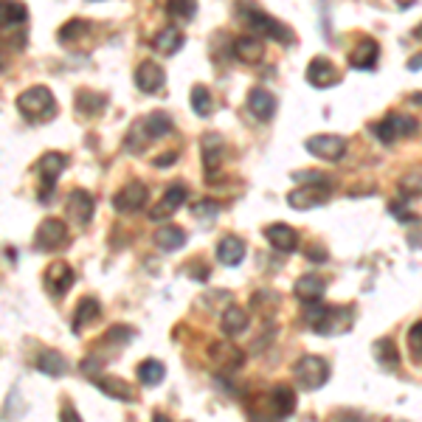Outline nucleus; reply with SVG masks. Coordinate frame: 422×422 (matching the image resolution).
Segmentation results:
<instances>
[{
  "label": "nucleus",
  "mask_w": 422,
  "mask_h": 422,
  "mask_svg": "<svg viewBox=\"0 0 422 422\" xmlns=\"http://www.w3.org/2000/svg\"><path fill=\"white\" fill-rule=\"evenodd\" d=\"M352 321H355V313L352 307H344V304L313 301L304 307V324L318 335H341L350 330Z\"/></svg>",
  "instance_id": "1"
},
{
  "label": "nucleus",
  "mask_w": 422,
  "mask_h": 422,
  "mask_svg": "<svg viewBox=\"0 0 422 422\" xmlns=\"http://www.w3.org/2000/svg\"><path fill=\"white\" fill-rule=\"evenodd\" d=\"M17 113L28 121V124H45L57 116V99L54 93L45 87V85H34V87H26L17 99Z\"/></svg>",
  "instance_id": "2"
},
{
  "label": "nucleus",
  "mask_w": 422,
  "mask_h": 422,
  "mask_svg": "<svg viewBox=\"0 0 422 422\" xmlns=\"http://www.w3.org/2000/svg\"><path fill=\"white\" fill-rule=\"evenodd\" d=\"M239 11H242V20H245L259 37H271V40L284 43V45H293V43H296V37H293V31H290L287 26H281L276 17H271L268 11L256 9L254 3H242Z\"/></svg>",
  "instance_id": "3"
},
{
  "label": "nucleus",
  "mask_w": 422,
  "mask_h": 422,
  "mask_svg": "<svg viewBox=\"0 0 422 422\" xmlns=\"http://www.w3.org/2000/svg\"><path fill=\"white\" fill-rule=\"evenodd\" d=\"M293 377L301 391H318L330 380V363L318 355H301L293 363Z\"/></svg>",
  "instance_id": "4"
},
{
  "label": "nucleus",
  "mask_w": 422,
  "mask_h": 422,
  "mask_svg": "<svg viewBox=\"0 0 422 422\" xmlns=\"http://www.w3.org/2000/svg\"><path fill=\"white\" fill-rule=\"evenodd\" d=\"M65 166H68V158L63 152H45V155H40V161H37L34 169H37V178H40V203L43 206L51 203V195H54L57 180L63 178Z\"/></svg>",
  "instance_id": "5"
},
{
  "label": "nucleus",
  "mask_w": 422,
  "mask_h": 422,
  "mask_svg": "<svg viewBox=\"0 0 422 422\" xmlns=\"http://www.w3.org/2000/svg\"><path fill=\"white\" fill-rule=\"evenodd\" d=\"M70 245V234L68 225L57 217H45L40 225H37V234H34V248L43 251V254H57V251H65Z\"/></svg>",
  "instance_id": "6"
},
{
  "label": "nucleus",
  "mask_w": 422,
  "mask_h": 422,
  "mask_svg": "<svg viewBox=\"0 0 422 422\" xmlns=\"http://www.w3.org/2000/svg\"><path fill=\"white\" fill-rule=\"evenodd\" d=\"M347 139L344 136H332V133H324V136H310L304 141V149L318 158V161H327V163H338L344 155H347Z\"/></svg>",
  "instance_id": "7"
},
{
  "label": "nucleus",
  "mask_w": 422,
  "mask_h": 422,
  "mask_svg": "<svg viewBox=\"0 0 422 422\" xmlns=\"http://www.w3.org/2000/svg\"><path fill=\"white\" fill-rule=\"evenodd\" d=\"M73 281H76V276H73V268L68 262H51L43 274V284H45L51 298H63L73 287Z\"/></svg>",
  "instance_id": "8"
},
{
  "label": "nucleus",
  "mask_w": 422,
  "mask_h": 422,
  "mask_svg": "<svg viewBox=\"0 0 422 422\" xmlns=\"http://www.w3.org/2000/svg\"><path fill=\"white\" fill-rule=\"evenodd\" d=\"M146 183H141V180H130V183H124L116 195H113V209L119 211V214H133V211H141L144 209V203H146Z\"/></svg>",
  "instance_id": "9"
},
{
  "label": "nucleus",
  "mask_w": 422,
  "mask_h": 422,
  "mask_svg": "<svg viewBox=\"0 0 422 422\" xmlns=\"http://www.w3.org/2000/svg\"><path fill=\"white\" fill-rule=\"evenodd\" d=\"M186 198H189V192H186V186L183 183H175V186H169L166 192H163V198L149 209V220L152 222H163V220H169L175 211L180 209L183 203H186Z\"/></svg>",
  "instance_id": "10"
},
{
  "label": "nucleus",
  "mask_w": 422,
  "mask_h": 422,
  "mask_svg": "<svg viewBox=\"0 0 422 422\" xmlns=\"http://www.w3.org/2000/svg\"><path fill=\"white\" fill-rule=\"evenodd\" d=\"M330 200V189L327 186H298L287 195V206L296 211H310L318 209Z\"/></svg>",
  "instance_id": "11"
},
{
  "label": "nucleus",
  "mask_w": 422,
  "mask_h": 422,
  "mask_svg": "<svg viewBox=\"0 0 422 422\" xmlns=\"http://www.w3.org/2000/svg\"><path fill=\"white\" fill-rule=\"evenodd\" d=\"M93 211H96V200L90 192L85 189H73L68 195V206H65V214L79 225V228H87L90 220H93Z\"/></svg>",
  "instance_id": "12"
},
{
  "label": "nucleus",
  "mask_w": 422,
  "mask_h": 422,
  "mask_svg": "<svg viewBox=\"0 0 422 422\" xmlns=\"http://www.w3.org/2000/svg\"><path fill=\"white\" fill-rule=\"evenodd\" d=\"M93 380V386L102 391V394H107V397H113V400H119V403H136L139 397H136V389L127 383V380H121V377H113V374H93L90 377Z\"/></svg>",
  "instance_id": "13"
},
{
  "label": "nucleus",
  "mask_w": 422,
  "mask_h": 422,
  "mask_svg": "<svg viewBox=\"0 0 422 422\" xmlns=\"http://www.w3.org/2000/svg\"><path fill=\"white\" fill-rule=\"evenodd\" d=\"M276 107H279V102H276V96L268 90V87H251L248 90V110H251V116L254 119H259V121H271L274 116H276Z\"/></svg>",
  "instance_id": "14"
},
{
  "label": "nucleus",
  "mask_w": 422,
  "mask_h": 422,
  "mask_svg": "<svg viewBox=\"0 0 422 422\" xmlns=\"http://www.w3.org/2000/svg\"><path fill=\"white\" fill-rule=\"evenodd\" d=\"M163 85H166V70L161 68L158 63L146 60V63H141L139 68H136V87H139L141 93H146V96L161 93Z\"/></svg>",
  "instance_id": "15"
},
{
  "label": "nucleus",
  "mask_w": 422,
  "mask_h": 422,
  "mask_svg": "<svg viewBox=\"0 0 422 422\" xmlns=\"http://www.w3.org/2000/svg\"><path fill=\"white\" fill-rule=\"evenodd\" d=\"M265 239H268L271 248L279 251V254H293V251H298V231H296L293 225H287V222H274V225H268V228H265Z\"/></svg>",
  "instance_id": "16"
},
{
  "label": "nucleus",
  "mask_w": 422,
  "mask_h": 422,
  "mask_svg": "<svg viewBox=\"0 0 422 422\" xmlns=\"http://www.w3.org/2000/svg\"><path fill=\"white\" fill-rule=\"evenodd\" d=\"M307 82L313 87H332V85L341 82V70L324 57H313L310 65H307Z\"/></svg>",
  "instance_id": "17"
},
{
  "label": "nucleus",
  "mask_w": 422,
  "mask_h": 422,
  "mask_svg": "<svg viewBox=\"0 0 422 422\" xmlns=\"http://www.w3.org/2000/svg\"><path fill=\"white\" fill-rule=\"evenodd\" d=\"M248 324H251L248 310H245V307H237V304H228L225 313H222V318H220V330H222L225 338L242 335V332L248 330Z\"/></svg>",
  "instance_id": "18"
},
{
  "label": "nucleus",
  "mask_w": 422,
  "mask_h": 422,
  "mask_svg": "<svg viewBox=\"0 0 422 422\" xmlns=\"http://www.w3.org/2000/svg\"><path fill=\"white\" fill-rule=\"evenodd\" d=\"M377 57H380V45H377V40L363 37V40L352 48L350 65L355 70H372L374 65H377Z\"/></svg>",
  "instance_id": "19"
},
{
  "label": "nucleus",
  "mask_w": 422,
  "mask_h": 422,
  "mask_svg": "<svg viewBox=\"0 0 422 422\" xmlns=\"http://www.w3.org/2000/svg\"><path fill=\"white\" fill-rule=\"evenodd\" d=\"M245 251H248V248H245V239L228 234V237H222L220 245H217V262L225 265V268H237V265L245 259Z\"/></svg>",
  "instance_id": "20"
},
{
  "label": "nucleus",
  "mask_w": 422,
  "mask_h": 422,
  "mask_svg": "<svg viewBox=\"0 0 422 422\" xmlns=\"http://www.w3.org/2000/svg\"><path fill=\"white\" fill-rule=\"evenodd\" d=\"M200 149H203V169H206V180H214V172L220 169V161H222V149H225V144L220 136H214V133H206L203 141H200Z\"/></svg>",
  "instance_id": "21"
},
{
  "label": "nucleus",
  "mask_w": 422,
  "mask_h": 422,
  "mask_svg": "<svg viewBox=\"0 0 422 422\" xmlns=\"http://www.w3.org/2000/svg\"><path fill=\"white\" fill-rule=\"evenodd\" d=\"M209 357L220 366V369H237V366H242V360H245L242 350H237V347L228 344V341H217V344H211Z\"/></svg>",
  "instance_id": "22"
},
{
  "label": "nucleus",
  "mask_w": 422,
  "mask_h": 422,
  "mask_svg": "<svg viewBox=\"0 0 422 422\" xmlns=\"http://www.w3.org/2000/svg\"><path fill=\"white\" fill-rule=\"evenodd\" d=\"M183 43H186V37H183V31L175 28V26H166V28H161V31L152 37L155 51H158V54H166V57L178 54V51L183 48Z\"/></svg>",
  "instance_id": "23"
},
{
  "label": "nucleus",
  "mask_w": 422,
  "mask_h": 422,
  "mask_svg": "<svg viewBox=\"0 0 422 422\" xmlns=\"http://www.w3.org/2000/svg\"><path fill=\"white\" fill-rule=\"evenodd\" d=\"M324 290H327V281L321 279V276H315V274H310V276H301V279L293 284V293H296V298H298V301H304V304L321 301Z\"/></svg>",
  "instance_id": "24"
},
{
  "label": "nucleus",
  "mask_w": 422,
  "mask_h": 422,
  "mask_svg": "<svg viewBox=\"0 0 422 422\" xmlns=\"http://www.w3.org/2000/svg\"><path fill=\"white\" fill-rule=\"evenodd\" d=\"M268 400H271V414L274 417H290L296 411V391L290 386H284V383L271 389Z\"/></svg>",
  "instance_id": "25"
},
{
  "label": "nucleus",
  "mask_w": 422,
  "mask_h": 422,
  "mask_svg": "<svg viewBox=\"0 0 422 422\" xmlns=\"http://www.w3.org/2000/svg\"><path fill=\"white\" fill-rule=\"evenodd\" d=\"M104 104H107V96L96 93V90L82 87V90L76 93V113L85 116V119H93V116L104 113Z\"/></svg>",
  "instance_id": "26"
},
{
  "label": "nucleus",
  "mask_w": 422,
  "mask_h": 422,
  "mask_svg": "<svg viewBox=\"0 0 422 422\" xmlns=\"http://www.w3.org/2000/svg\"><path fill=\"white\" fill-rule=\"evenodd\" d=\"M152 239H155V245H158L161 251L175 254V251H180V248L186 245V231H183L180 225H163V228L155 231Z\"/></svg>",
  "instance_id": "27"
},
{
  "label": "nucleus",
  "mask_w": 422,
  "mask_h": 422,
  "mask_svg": "<svg viewBox=\"0 0 422 422\" xmlns=\"http://www.w3.org/2000/svg\"><path fill=\"white\" fill-rule=\"evenodd\" d=\"M34 366H37V372H40V374H45V377H63V374L68 372V360L54 350L40 352V355H37V360H34Z\"/></svg>",
  "instance_id": "28"
},
{
  "label": "nucleus",
  "mask_w": 422,
  "mask_h": 422,
  "mask_svg": "<svg viewBox=\"0 0 422 422\" xmlns=\"http://www.w3.org/2000/svg\"><path fill=\"white\" fill-rule=\"evenodd\" d=\"M262 54H265V45H262V37H239V40H234V57L239 60V63H259L262 60Z\"/></svg>",
  "instance_id": "29"
},
{
  "label": "nucleus",
  "mask_w": 422,
  "mask_h": 422,
  "mask_svg": "<svg viewBox=\"0 0 422 422\" xmlns=\"http://www.w3.org/2000/svg\"><path fill=\"white\" fill-rule=\"evenodd\" d=\"M99 315H102V304H99L93 296H85V298L76 304V313H73V332L85 330V327L93 324Z\"/></svg>",
  "instance_id": "30"
},
{
  "label": "nucleus",
  "mask_w": 422,
  "mask_h": 422,
  "mask_svg": "<svg viewBox=\"0 0 422 422\" xmlns=\"http://www.w3.org/2000/svg\"><path fill=\"white\" fill-rule=\"evenodd\" d=\"M149 141H152V136H149V130H146V119H136V121L130 124L127 136H124V149H127L130 155H141Z\"/></svg>",
  "instance_id": "31"
},
{
  "label": "nucleus",
  "mask_w": 422,
  "mask_h": 422,
  "mask_svg": "<svg viewBox=\"0 0 422 422\" xmlns=\"http://www.w3.org/2000/svg\"><path fill=\"white\" fill-rule=\"evenodd\" d=\"M139 383L141 386H146V389H155V386H161L163 383V374H166V366L161 363V360H155V357H146V360H141L139 363Z\"/></svg>",
  "instance_id": "32"
},
{
  "label": "nucleus",
  "mask_w": 422,
  "mask_h": 422,
  "mask_svg": "<svg viewBox=\"0 0 422 422\" xmlns=\"http://www.w3.org/2000/svg\"><path fill=\"white\" fill-rule=\"evenodd\" d=\"M372 352H374V360L383 369H397L400 366V352H397V344L391 338H377Z\"/></svg>",
  "instance_id": "33"
},
{
  "label": "nucleus",
  "mask_w": 422,
  "mask_h": 422,
  "mask_svg": "<svg viewBox=\"0 0 422 422\" xmlns=\"http://www.w3.org/2000/svg\"><path fill=\"white\" fill-rule=\"evenodd\" d=\"M189 102H192V110L200 116V119H209L214 113V96L206 85H195L192 93H189Z\"/></svg>",
  "instance_id": "34"
},
{
  "label": "nucleus",
  "mask_w": 422,
  "mask_h": 422,
  "mask_svg": "<svg viewBox=\"0 0 422 422\" xmlns=\"http://www.w3.org/2000/svg\"><path fill=\"white\" fill-rule=\"evenodd\" d=\"M0 6H3V28L20 26V23L28 20V6L26 3H20V0H3Z\"/></svg>",
  "instance_id": "35"
},
{
  "label": "nucleus",
  "mask_w": 422,
  "mask_h": 422,
  "mask_svg": "<svg viewBox=\"0 0 422 422\" xmlns=\"http://www.w3.org/2000/svg\"><path fill=\"white\" fill-rule=\"evenodd\" d=\"M146 130H149L152 139H163V136L172 133V119H169L163 110H152V113L146 116Z\"/></svg>",
  "instance_id": "36"
},
{
  "label": "nucleus",
  "mask_w": 422,
  "mask_h": 422,
  "mask_svg": "<svg viewBox=\"0 0 422 422\" xmlns=\"http://www.w3.org/2000/svg\"><path fill=\"white\" fill-rule=\"evenodd\" d=\"M369 130L374 133V139L380 141V144H394V141L400 139V133H397V127H394V119H391V113H389L386 119L374 121Z\"/></svg>",
  "instance_id": "37"
},
{
  "label": "nucleus",
  "mask_w": 422,
  "mask_h": 422,
  "mask_svg": "<svg viewBox=\"0 0 422 422\" xmlns=\"http://www.w3.org/2000/svg\"><path fill=\"white\" fill-rule=\"evenodd\" d=\"M166 14L175 20H192L198 14V0H166Z\"/></svg>",
  "instance_id": "38"
},
{
  "label": "nucleus",
  "mask_w": 422,
  "mask_h": 422,
  "mask_svg": "<svg viewBox=\"0 0 422 422\" xmlns=\"http://www.w3.org/2000/svg\"><path fill=\"white\" fill-rule=\"evenodd\" d=\"M293 180L298 186H327V189L332 186L327 172H315V169H298V172H293Z\"/></svg>",
  "instance_id": "39"
},
{
  "label": "nucleus",
  "mask_w": 422,
  "mask_h": 422,
  "mask_svg": "<svg viewBox=\"0 0 422 422\" xmlns=\"http://www.w3.org/2000/svg\"><path fill=\"white\" fill-rule=\"evenodd\" d=\"M85 31H87V23H85V20H79V17H73V20H68V23L57 31V37H60V43H63V45H70L73 40L85 37Z\"/></svg>",
  "instance_id": "40"
},
{
  "label": "nucleus",
  "mask_w": 422,
  "mask_h": 422,
  "mask_svg": "<svg viewBox=\"0 0 422 422\" xmlns=\"http://www.w3.org/2000/svg\"><path fill=\"white\" fill-rule=\"evenodd\" d=\"M391 119H394V127H397L400 139H414L420 133V121L417 119H411L406 113H391Z\"/></svg>",
  "instance_id": "41"
},
{
  "label": "nucleus",
  "mask_w": 422,
  "mask_h": 422,
  "mask_svg": "<svg viewBox=\"0 0 422 422\" xmlns=\"http://www.w3.org/2000/svg\"><path fill=\"white\" fill-rule=\"evenodd\" d=\"M220 211H222V206H220L217 200H195V203H192V217H198V220H203V222L217 220Z\"/></svg>",
  "instance_id": "42"
},
{
  "label": "nucleus",
  "mask_w": 422,
  "mask_h": 422,
  "mask_svg": "<svg viewBox=\"0 0 422 422\" xmlns=\"http://www.w3.org/2000/svg\"><path fill=\"white\" fill-rule=\"evenodd\" d=\"M400 195H406L409 200L411 198H422V172H409L400 180Z\"/></svg>",
  "instance_id": "43"
},
{
  "label": "nucleus",
  "mask_w": 422,
  "mask_h": 422,
  "mask_svg": "<svg viewBox=\"0 0 422 422\" xmlns=\"http://www.w3.org/2000/svg\"><path fill=\"white\" fill-rule=\"evenodd\" d=\"M133 338H136V332H133L130 327H110V330L104 332V344H116V347L130 344Z\"/></svg>",
  "instance_id": "44"
},
{
  "label": "nucleus",
  "mask_w": 422,
  "mask_h": 422,
  "mask_svg": "<svg viewBox=\"0 0 422 422\" xmlns=\"http://www.w3.org/2000/svg\"><path fill=\"white\" fill-rule=\"evenodd\" d=\"M409 350H411L414 363H422V321L411 324V330H409Z\"/></svg>",
  "instance_id": "45"
},
{
  "label": "nucleus",
  "mask_w": 422,
  "mask_h": 422,
  "mask_svg": "<svg viewBox=\"0 0 422 422\" xmlns=\"http://www.w3.org/2000/svg\"><path fill=\"white\" fill-rule=\"evenodd\" d=\"M389 211L394 214L397 222H411V220H414V214H411V209H409V198H406V195H400L397 200H391V203H389Z\"/></svg>",
  "instance_id": "46"
},
{
  "label": "nucleus",
  "mask_w": 422,
  "mask_h": 422,
  "mask_svg": "<svg viewBox=\"0 0 422 422\" xmlns=\"http://www.w3.org/2000/svg\"><path fill=\"white\" fill-rule=\"evenodd\" d=\"M307 256L315 262V265H321V262H327V251H321V248H310L307 251Z\"/></svg>",
  "instance_id": "47"
},
{
  "label": "nucleus",
  "mask_w": 422,
  "mask_h": 422,
  "mask_svg": "<svg viewBox=\"0 0 422 422\" xmlns=\"http://www.w3.org/2000/svg\"><path fill=\"white\" fill-rule=\"evenodd\" d=\"M60 417H63L65 422L82 420V417H79V411H73V406H70V403H65V406H63V414H60Z\"/></svg>",
  "instance_id": "48"
},
{
  "label": "nucleus",
  "mask_w": 422,
  "mask_h": 422,
  "mask_svg": "<svg viewBox=\"0 0 422 422\" xmlns=\"http://www.w3.org/2000/svg\"><path fill=\"white\" fill-rule=\"evenodd\" d=\"M178 161V152H169V155H161V158H155L152 163L155 166H169V163H175Z\"/></svg>",
  "instance_id": "49"
},
{
  "label": "nucleus",
  "mask_w": 422,
  "mask_h": 422,
  "mask_svg": "<svg viewBox=\"0 0 422 422\" xmlns=\"http://www.w3.org/2000/svg\"><path fill=\"white\" fill-rule=\"evenodd\" d=\"M409 70H422V54H417L414 60H409Z\"/></svg>",
  "instance_id": "50"
}]
</instances>
